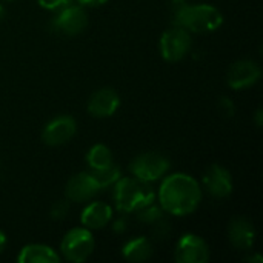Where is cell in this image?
<instances>
[{
    "mask_svg": "<svg viewBox=\"0 0 263 263\" xmlns=\"http://www.w3.org/2000/svg\"><path fill=\"white\" fill-rule=\"evenodd\" d=\"M159 202L165 213L177 217L193 214L202 202L199 182L185 173L166 176L159 190Z\"/></svg>",
    "mask_w": 263,
    "mask_h": 263,
    "instance_id": "1",
    "label": "cell"
},
{
    "mask_svg": "<svg viewBox=\"0 0 263 263\" xmlns=\"http://www.w3.org/2000/svg\"><path fill=\"white\" fill-rule=\"evenodd\" d=\"M173 25L186 29L188 32L206 34L214 32L223 25L222 12L208 3H188L185 0H174L173 6Z\"/></svg>",
    "mask_w": 263,
    "mask_h": 263,
    "instance_id": "2",
    "label": "cell"
},
{
    "mask_svg": "<svg viewBox=\"0 0 263 263\" xmlns=\"http://www.w3.org/2000/svg\"><path fill=\"white\" fill-rule=\"evenodd\" d=\"M114 202L120 213L129 214L154 202L156 194L149 183L136 177H120L114 185Z\"/></svg>",
    "mask_w": 263,
    "mask_h": 263,
    "instance_id": "3",
    "label": "cell"
},
{
    "mask_svg": "<svg viewBox=\"0 0 263 263\" xmlns=\"http://www.w3.org/2000/svg\"><path fill=\"white\" fill-rule=\"evenodd\" d=\"M171 163L168 157L160 153H142L133 159L129 163V171L133 177L151 183L160 180L170 171Z\"/></svg>",
    "mask_w": 263,
    "mask_h": 263,
    "instance_id": "4",
    "label": "cell"
},
{
    "mask_svg": "<svg viewBox=\"0 0 263 263\" xmlns=\"http://www.w3.org/2000/svg\"><path fill=\"white\" fill-rule=\"evenodd\" d=\"M92 251H94V237L91 234V230L85 227L69 230L63 236V240L60 243V253L68 262H85L92 254Z\"/></svg>",
    "mask_w": 263,
    "mask_h": 263,
    "instance_id": "5",
    "label": "cell"
},
{
    "mask_svg": "<svg viewBox=\"0 0 263 263\" xmlns=\"http://www.w3.org/2000/svg\"><path fill=\"white\" fill-rule=\"evenodd\" d=\"M159 49L162 59H165L166 62L182 60L191 49V32L180 26H173L162 34Z\"/></svg>",
    "mask_w": 263,
    "mask_h": 263,
    "instance_id": "6",
    "label": "cell"
},
{
    "mask_svg": "<svg viewBox=\"0 0 263 263\" xmlns=\"http://www.w3.org/2000/svg\"><path fill=\"white\" fill-rule=\"evenodd\" d=\"M52 29L62 35H77L88 26V14L82 5H68L59 9V14L51 22Z\"/></svg>",
    "mask_w": 263,
    "mask_h": 263,
    "instance_id": "7",
    "label": "cell"
},
{
    "mask_svg": "<svg viewBox=\"0 0 263 263\" xmlns=\"http://www.w3.org/2000/svg\"><path fill=\"white\" fill-rule=\"evenodd\" d=\"M174 259L179 263H206L210 260V248L200 236L183 234L176 245Z\"/></svg>",
    "mask_w": 263,
    "mask_h": 263,
    "instance_id": "8",
    "label": "cell"
},
{
    "mask_svg": "<svg viewBox=\"0 0 263 263\" xmlns=\"http://www.w3.org/2000/svg\"><path fill=\"white\" fill-rule=\"evenodd\" d=\"M76 131L77 123L71 116H57L45 125L42 140L48 146H62L76 136Z\"/></svg>",
    "mask_w": 263,
    "mask_h": 263,
    "instance_id": "9",
    "label": "cell"
},
{
    "mask_svg": "<svg viewBox=\"0 0 263 263\" xmlns=\"http://www.w3.org/2000/svg\"><path fill=\"white\" fill-rule=\"evenodd\" d=\"M262 76L260 65L254 60L234 62L227 74V82L233 89H247L259 82Z\"/></svg>",
    "mask_w": 263,
    "mask_h": 263,
    "instance_id": "10",
    "label": "cell"
},
{
    "mask_svg": "<svg viewBox=\"0 0 263 263\" xmlns=\"http://www.w3.org/2000/svg\"><path fill=\"white\" fill-rule=\"evenodd\" d=\"M99 191H100V186L91 173L74 174L68 180L66 188H65L66 199L76 203H83V202L91 200Z\"/></svg>",
    "mask_w": 263,
    "mask_h": 263,
    "instance_id": "11",
    "label": "cell"
},
{
    "mask_svg": "<svg viewBox=\"0 0 263 263\" xmlns=\"http://www.w3.org/2000/svg\"><path fill=\"white\" fill-rule=\"evenodd\" d=\"M203 186L214 199H225L233 193V177L231 173L220 166L211 165L203 174Z\"/></svg>",
    "mask_w": 263,
    "mask_h": 263,
    "instance_id": "12",
    "label": "cell"
},
{
    "mask_svg": "<svg viewBox=\"0 0 263 263\" xmlns=\"http://www.w3.org/2000/svg\"><path fill=\"white\" fill-rule=\"evenodd\" d=\"M120 106V97L112 88L97 89L88 100V112L97 119L111 117Z\"/></svg>",
    "mask_w": 263,
    "mask_h": 263,
    "instance_id": "13",
    "label": "cell"
},
{
    "mask_svg": "<svg viewBox=\"0 0 263 263\" xmlns=\"http://www.w3.org/2000/svg\"><path fill=\"white\" fill-rule=\"evenodd\" d=\"M228 237L237 250H250L256 240V230L245 217H234L228 227Z\"/></svg>",
    "mask_w": 263,
    "mask_h": 263,
    "instance_id": "14",
    "label": "cell"
},
{
    "mask_svg": "<svg viewBox=\"0 0 263 263\" xmlns=\"http://www.w3.org/2000/svg\"><path fill=\"white\" fill-rule=\"evenodd\" d=\"M112 219V208L105 202H92L85 206L80 216V222L88 230H102Z\"/></svg>",
    "mask_w": 263,
    "mask_h": 263,
    "instance_id": "15",
    "label": "cell"
},
{
    "mask_svg": "<svg viewBox=\"0 0 263 263\" xmlns=\"http://www.w3.org/2000/svg\"><path fill=\"white\" fill-rule=\"evenodd\" d=\"M18 263H59L60 256L46 245H26L20 250V254L17 257Z\"/></svg>",
    "mask_w": 263,
    "mask_h": 263,
    "instance_id": "16",
    "label": "cell"
},
{
    "mask_svg": "<svg viewBox=\"0 0 263 263\" xmlns=\"http://www.w3.org/2000/svg\"><path fill=\"white\" fill-rule=\"evenodd\" d=\"M122 256L129 262H145L153 256V245L146 237H134L123 245Z\"/></svg>",
    "mask_w": 263,
    "mask_h": 263,
    "instance_id": "17",
    "label": "cell"
},
{
    "mask_svg": "<svg viewBox=\"0 0 263 263\" xmlns=\"http://www.w3.org/2000/svg\"><path fill=\"white\" fill-rule=\"evenodd\" d=\"M112 163H114L112 153L103 143H97V145L91 146L89 151L86 153V165L91 168V171H97V170L108 168Z\"/></svg>",
    "mask_w": 263,
    "mask_h": 263,
    "instance_id": "18",
    "label": "cell"
},
{
    "mask_svg": "<svg viewBox=\"0 0 263 263\" xmlns=\"http://www.w3.org/2000/svg\"><path fill=\"white\" fill-rule=\"evenodd\" d=\"M91 174L94 176V179L97 180L100 190L103 188H109L112 186L120 177H122V171L119 166H116L114 163L108 168H103V170H97V171H91Z\"/></svg>",
    "mask_w": 263,
    "mask_h": 263,
    "instance_id": "19",
    "label": "cell"
},
{
    "mask_svg": "<svg viewBox=\"0 0 263 263\" xmlns=\"http://www.w3.org/2000/svg\"><path fill=\"white\" fill-rule=\"evenodd\" d=\"M136 214H137V219H139L142 223L153 225V223H156L157 220L163 219L165 211H163V208H162L160 205H154V202H153V203H149V205L140 208L139 211H136Z\"/></svg>",
    "mask_w": 263,
    "mask_h": 263,
    "instance_id": "20",
    "label": "cell"
},
{
    "mask_svg": "<svg viewBox=\"0 0 263 263\" xmlns=\"http://www.w3.org/2000/svg\"><path fill=\"white\" fill-rule=\"evenodd\" d=\"M170 233H171V225H170L168 220L160 219V220H157L156 223H153V230H151L153 239H156V240H163V239H166V237L170 236Z\"/></svg>",
    "mask_w": 263,
    "mask_h": 263,
    "instance_id": "21",
    "label": "cell"
},
{
    "mask_svg": "<svg viewBox=\"0 0 263 263\" xmlns=\"http://www.w3.org/2000/svg\"><path fill=\"white\" fill-rule=\"evenodd\" d=\"M69 213V203L66 200H57L52 206H51V211H49V216L51 219L54 220H62L68 216Z\"/></svg>",
    "mask_w": 263,
    "mask_h": 263,
    "instance_id": "22",
    "label": "cell"
},
{
    "mask_svg": "<svg viewBox=\"0 0 263 263\" xmlns=\"http://www.w3.org/2000/svg\"><path fill=\"white\" fill-rule=\"evenodd\" d=\"M219 111L225 117H233L234 112H236V106H234V103H233V100L230 97L223 96V97L219 99Z\"/></svg>",
    "mask_w": 263,
    "mask_h": 263,
    "instance_id": "23",
    "label": "cell"
},
{
    "mask_svg": "<svg viewBox=\"0 0 263 263\" xmlns=\"http://www.w3.org/2000/svg\"><path fill=\"white\" fill-rule=\"evenodd\" d=\"M72 0H37V3L48 11H59L68 5H71Z\"/></svg>",
    "mask_w": 263,
    "mask_h": 263,
    "instance_id": "24",
    "label": "cell"
},
{
    "mask_svg": "<svg viewBox=\"0 0 263 263\" xmlns=\"http://www.w3.org/2000/svg\"><path fill=\"white\" fill-rule=\"evenodd\" d=\"M126 227H128V223H126V219L125 217H119V219H116L112 222V231L117 233V234L125 233L126 231Z\"/></svg>",
    "mask_w": 263,
    "mask_h": 263,
    "instance_id": "25",
    "label": "cell"
},
{
    "mask_svg": "<svg viewBox=\"0 0 263 263\" xmlns=\"http://www.w3.org/2000/svg\"><path fill=\"white\" fill-rule=\"evenodd\" d=\"M76 2L82 6H100L105 5L108 0H76Z\"/></svg>",
    "mask_w": 263,
    "mask_h": 263,
    "instance_id": "26",
    "label": "cell"
},
{
    "mask_svg": "<svg viewBox=\"0 0 263 263\" xmlns=\"http://www.w3.org/2000/svg\"><path fill=\"white\" fill-rule=\"evenodd\" d=\"M256 125L257 126H262L263 125V111L259 108L257 112H256Z\"/></svg>",
    "mask_w": 263,
    "mask_h": 263,
    "instance_id": "27",
    "label": "cell"
},
{
    "mask_svg": "<svg viewBox=\"0 0 263 263\" xmlns=\"http://www.w3.org/2000/svg\"><path fill=\"white\" fill-rule=\"evenodd\" d=\"M5 247H6V234L0 230V253L5 250Z\"/></svg>",
    "mask_w": 263,
    "mask_h": 263,
    "instance_id": "28",
    "label": "cell"
},
{
    "mask_svg": "<svg viewBox=\"0 0 263 263\" xmlns=\"http://www.w3.org/2000/svg\"><path fill=\"white\" fill-rule=\"evenodd\" d=\"M247 262H251V263H263L262 256H259V254H254V256H251V257H248L247 259Z\"/></svg>",
    "mask_w": 263,
    "mask_h": 263,
    "instance_id": "29",
    "label": "cell"
},
{
    "mask_svg": "<svg viewBox=\"0 0 263 263\" xmlns=\"http://www.w3.org/2000/svg\"><path fill=\"white\" fill-rule=\"evenodd\" d=\"M5 14H6V9H5V8H3V5L0 3V20H3Z\"/></svg>",
    "mask_w": 263,
    "mask_h": 263,
    "instance_id": "30",
    "label": "cell"
},
{
    "mask_svg": "<svg viewBox=\"0 0 263 263\" xmlns=\"http://www.w3.org/2000/svg\"><path fill=\"white\" fill-rule=\"evenodd\" d=\"M6 2H12V0H6Z\"/></svg>",
    "mask_w": 263,
    "mask_h": 263,
    "instance_id": "31",
    "label": "cell"
}]
</instances>
